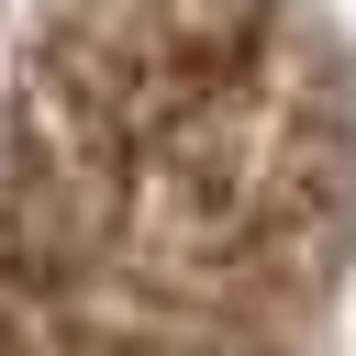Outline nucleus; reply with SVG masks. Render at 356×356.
I'll return each instance as SVG.
<instances>
[{
	"instance_id": "f257e3e1",
	"label": "nucleus",
	"mask_w": 356,
	"mask_h": 356,
	"mask_svg": "<svg viewBox=\"0 0 356 356\" xmlns=\"http://www.w3.org/2000/svg\"><path fill=\"white\" fill-rule=\"evenodd\" d=\"M334 300V189L300 134L222 145L189 200L122 222L111 267H33L0 356H312Z\"/></svg>"
}]
</instances>
